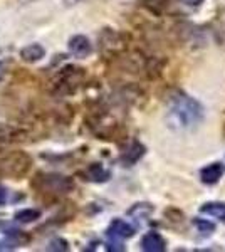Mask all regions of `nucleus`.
<instances>
[{
    "label": "nucleus",
    "mask_w": 225,
    "mask_h": 252,
    "mask_svg": "<svg viewBox=\"0 0 225 252\" xmlns=\"http://www.w3.org/2000/svg\"><path fill=\"white\" fill-rule=\"evenodd\" d=\"M168 120L173 128L190 129L202 123L203 108L185 93H175L168 101Z\"/></svg>",
    "instance_id": "nucleus-1"
},
{
    "label": "nucleus",
    "mask_w": 225,
    "mask_h": 252,
    "mask_svg": "<svg viewBox=\"0 0 225 252\" xmlns=\"http://www.w3.org/2000/svg\"><path fill=\"white\" fill-rule=\"evenodd\" d=\"M35 187H39L40 192L49 193H67L74 189V182L67 177L57 173H47V175H37L34 182Z\"/></svg>",
    "instance_id": "nucleus-2"
},
{
    "label": "nucleus",
    "mask_w": 225,
    "mask_h": 252,
    "mask_svg": "<svg viewBox=\"0 0 225 252\" xmlns=\"http://www.w3.org/2000/svg\"><path fill=\"white\" fill-rule=\"evenodd\" d=\"M29 165H31V158L26 153H12L0 161V173L9 177H20L29 170Z\"/></svg>",
    "instance_id": "nucleus-3"
},
{
    "label": "nucleus",
    "mask_w": 225,
    "mask_h": 252,
    "mask_svg": "<svg viewBox=\"0 0 225 252\" xmlns=\"http://www.w3.org/2000/svg\"><path fill=\"white\" fill-rule=\"evenodd\" d=\"M134 235V227L129 225L128 222L121 220V219H114V220L109 223L108 227V237L109 241H111V246L108 247L109 251H125V247H123L121 239H129Z\"/></svg>",
    "instance_id": "nucleus-4"
},
{
    "label": "nucleus",
    "mask_w": 225,
    "mask_h": 252,
    "mask_svg": "<svg viewBox=\"0 0 225 252\" xmlns=\"http://www.w3.org/2000/svg\"><path fill=\"white\" fill-rule=\"evenodd\" d=\"M69 52L76 58L83 59V58H88V56L93 54V44L86 35H72L69 39Z\"/></svg>",
    "instance_id": "nucleus-5"
},
{
    "label": "nucleus",
    "mask_w": 225,
    "mask_h": 252,
    "mask_svg": "<svg viewBox=\"0 0 225 252\" xmlns=\"http://www.w3.org/2000/svg\"><path fill=\"white\" fill-rule=\"evenodd\" d=\"M145 152H146V148L140 143V141H133V143L123 152L121 163L125 166H131L134 163H138V161L143 158V155H145Z\"/></svg>",
    "instance_id": "nucleus-6"
},
{
    "label": "nucleus",
    "mask_w": 225,
    "mask_h": 252,
    "mask_svg": "<svg viewBox=\"0 0 225 252\" xmlns=\"http://www.w3.org/2000/svg\"><path fill=\"white\" fill-rule=\"evenodd\" d=\"M141 249L146 252H163L166 249V242L158 232H146L141 239Z\"/></svg>",
    "instance_id": "nucleus-7"
},
{
    "label": "nucleus",
    "mask_w": 225,
    "mask_h": 252,
    "mask_svg": "<svg viewBox=\"0 0 225 252\" xmlns=\"http://www.w3.org/2000/svg\"><path fill=\"white\" fill-rule=\"evenodd\" d=\"M224 172H225V168L222 163H212L205 166V168H202V172H200V180L205 185H215L217 182L222 178Z\"/></svg>",
    "instance_id": "nucleus-8"
},
{
    "label": "nucleus",
    "mask_w": 225,
    "mask_h": 252,
    "mask_svg": "<svg viewBox=\"0 0 225 252\" xmlns=\"http://www.w3.org/2000/svg\"><path fill=\"white\" fill-rule=\"evenodd\" d=\"M44 56H46V49L40 46V44H29V46H26L20 51V59L32 64L44 59Z\"/></svg>",
    "instance_id": "nucleus-9"
},
{
    "label": "nucleus",
    "mask_w": 225,
    "mask_h": 252,
    "mask_svg": "<svg viewBox=\"0 0 225 252\" xmlns=\"http://www.w3.org/2000/svg\"><path fill=\"white\" fill-rule=\"evenodd\" d=\"M0 225L3 227L2 234L5 235L7 239H9V242L14 247L15 246H22V244L29 242V235L24 232V230H19V229H15V227L9 225V223H2V222H0Z\"/></svg>",
    "instance_id": "nucleus-10"
},
{
    "label": "nucleus",
    "mask_w": 225,
    "mask_h": 252,
    "mask_svg": "<svg viewBox=\"0 0 225 252\" xmlns=\"http://www.w3.org/2000/svg\"><path fill=\"white\" fill-rule=\"evenodd\" d=\"M88 177H89V180H91V182L103 184V182L109 180L111 173H109V170H106L101 163H93V165H89V168H88Z\"/></svg>",
    "instance_id": "nucleus-11"
},
{
    "label": "nucleus",
    "mask_w": 225,
    "mask_h": 252,
    "mask_svg": "<svg viewBox=\"0 0 225 252\" xmlns=\"http://www.w3.org/2000/svg\"><path fill=\"white\" fill-rule=\"evenodd\" d=\"M202 214H207L210 217H215L219 220H225V204L222 202H208V204L202 205Z\"/></svg>",
    "instance_id": "nucleus-12"
},
{
    "label": "nucleus",
    "mask_w": 225,
    "mask_h": 252,
    "mask_svg": "<svg viewBox=\"0 0 225 252\" xmlns=\"http://www.w3.org/2000/svg\"><path fill=\"white\" fill-rule=\"evenodd\" d=\"M40 219V210L37 209H22L19 212H15V220L22 223H31Z\"/></svg>",
    "instance_id": "nucleus-13"
},
{
    "label": "nucleus",
    "mask_w": 225,
    "mask_h": 252,
    "mask_svg": "<svg viewBox=\"0 0 225 252\" xmlns=\"http://www.w3.org/2000/svg\"><path fill=\"white\" fill-rule=\"evenodd\" d=\"M140 2L143 7H146L153 14H161L168 5V0H140Z\"/></svg>",
    "instance_id": "nucleus-14"
},
{
    "label": "nucleus",
    "mask_w": 225,
    "mask_h": 252,
    "mask_svg": "<svg viewBox=\"0 0 225 252\" xmlns=\"http://www.w3.org/2000/svg\"><path fill=\"white\" fill-rule=\"evenodd\" d=\"M151 212H153V207H151L150 204H136L131 210H129V215L138 217V219H141V217L146 219Z\"/></svg>",
    "instance_id": "nucleus-15"
},
{
    "label": "nucleus",
    "mask_w": 225,
    "mask_h": 252,
    "mask_svg": "<svg viewBox=\"0 0 225 252\" xmlns=\"http://www.w3.org/2000/svg\"><path fill=\"white\" fill-rule=\"evenodd\" d=\"M193 225L197 227L202 234H212L215 230V225L210 220H205V219H193Z\"/></svg>",
    "instance_id": "nucleus-16"
},
{
    "label": "nucleus",
    "mask_w": 225,
    "mask_h": 252,
    "mask_svg": "<svg viewBox=\"0 0 225 252\" xmlns=\"http://www.w3.org/2000/svg\"><path fill=\"white\" fill-rule=\"evenodd\" d=\"M49 249L52 251H67V242L63 241V239H54V241L51 242V247Z\"/></svg>",
    "instance_id": "nucleus-17"
},
{
    "label": "nucleus",
    "mask_w": 225,
    "mask_h": 252,
    "mask_svg": "<svg viewBox=\"0 0 225 252\" xmlns=\"http://www.w3.org/2000/svg\"><path fill=\"white\" fill-rule=\"evenodd\" d=\"M5 202H7V189L0 185V207L5 205Z\"/></svg>",
    "instance_id": "nucleus-18"
},
{
    "label": "nucleus",
    "mask_w": 225,
    "mask_h": 252,
    "mask_svg": "<svg viewBox=\"0 0 225 252\" xmlns=\"http://www.w3.org/2000/svg\"><path fill=\"white\" fill-rule=\"evenodd\" d=\"M182 2L188 7H198L200 3H203V0H182Z\"/></svg>",
    "instance_id": "nucleus-19"
}]
</instances>
